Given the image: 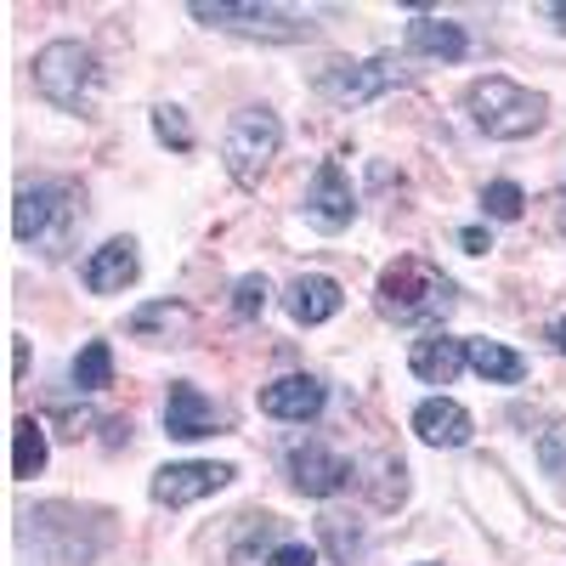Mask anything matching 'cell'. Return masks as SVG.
I'll use <instances>...</instances> for the list:
<instances>
[{
	"label": "cell",
	"instance_id": "obj_1",
	"mask_svg": "<svg viewBox=\"0 0 566 566\" xmlns=\"http://www.w3.org/2000/svg\"><path fill=\"white\" fill-rule=\"evenodd\" d=\"M464 108H470V119H476V130H488L493 142H522V136L544 130V119H549L544 91H527V85H515L504 74L470 80Z\"/></svg>",
	"mask_w": 566,
	"mask_h": 566
},
{
	"label": "cell",
	"instance_id": "obj_2",
	"mask_svg": "<svg viewBox=\"0 0 566 566\" xmlns=\"http://www.w3.org/2000/svg\"><path fill=\"white\" fill-rule=\"evenodd\" d=\"M374 301H380V317L391 323H442L453 312V283L419 255H397L386 272H380V290H374Z\"/></svg>",
	"mask_w": 566,
	"mask_h": 566
},
{
	"label": "cell",
	"instance_id": "obj_3",
	"mask_svg": "<svg viewBox=\"0 0 566 566\" xmlns=\"http://www.w3.org/2000/svg\"><path fill=\"white\" fill-rule=\"evenodd\" d=\"M74 221H80V205H74L69 181H34V187H23L18 205H12V232L23 244H40L45 255L69 250Z\"/></svg>",
	"mask_w": 566,
	"mask_h": 566
},
{
	"label": "cell",
	"instance_id": "obj_4",
	"mask_svg": "<svg viewBox=\"0 0 566 566\" xmlns=\"http://www.w3.org/2000/svg\"><path fill=\"white\" fill-rule=\"evenodd\" d=\"M34 91H40L45 103L80 114L91 103V91H97V57H91L80 40L40 45V57H34Z\"/></svg>",
	"mask_w": 566,
	"mask_h": 566
},
{
	"label": "cell",
	"instance_id": "obj_5",
	"mask_svg": "<svg viewBox=\"0 0 566 566\" xmlns=\"http://www.w3.org/2000/svg\"><path fill=\"white\" fill-rule=\"evenodd\" d=\"M277 142H283V125H277V114H266V108H244L239 119L227 125V142H221L227 176L239 181V187H261L266 165L277 159Z\"/></svg>",
	"mask_w": 566,
	"mask_h": 566
},
{
	"label": "cell",
	"instance_id": "obj_6",
	"mask_svg": "<svg viewBox=\"0 0 566 566\" xmlns=\"http://www.w3.org/2000/svg\"><path fill=\"white\" fill-rule=\"evenodd\" d=\"M193 18L210 29H232V34H261V40H301L312 34L306 12L290 7H239V0H193Z\"/></svg>",
	"mask_w": 566,
	"mask_h": 566
},
{
	"label": "cell",
	"instance_id": "obj_7",
	"mask_svg": "<svg viewBox=\"0 0 566 566\" xmlns=\"http://www.w3.org/2000/svg\"><path fill=\"white\" fill-rule=\"evenodd\" d=\"M227 482H232V464H210V459L165 464V470H154V504L181 510V504H199V499L221 493Z\"/></svg>",
	"mask_w": 566,
	"mask_h": 566
},
{
	"label": "cell",
	"instance_id": "obj_8",
	"mask_svg": "<svg viewBox=\"0 0 566 566\" xmlns=\"http://www.w3.org/2000/svg\"><path fill=\"white\" fill-rule=\"evenodd\" d=\"M391 85H408V63L402 57H368V63H357V69H335L323 80V91L335 103H374V97H386Z\"/></svg>",
	"mask_w": 566,
	"mask_h": 566
},
{
	"label": "cell",
	"instance_id": "obj_9",
	"mask_svg": "<svg viewBox=\"0 0 566 566\" xmlns=\"http://www.w3.org/2000/svg\"><path fill=\"white\" fill-rule=\"evenodd\" d=\"M306 216H312V227H323V232L352 227L357 199H352V176L340 170V159H323V165H317V176H312V187H306Z\"/></svg>",
	"mask_w": 566,
	"mask_h": 566
},
{
	"label": "cell",
	"instance_id": "obj_10",
	"mask_svg": "<svg viewBox=\"0 0 566 566\" xmlns=\"http://www.w3.org/2000/svg\"><path fill=\"white\" fill-rule=\"evenodd\" d=\"M165 431H170V437H181V442H199V437L227 431V413H221L199 386L176 380V386H170V397H165Z\"/></svg>",
	"mask_w": 566,
	"mask_h": 566
},
{
	"label": "cell",
	"instance_id": "obj_11",
	"mask_svg": "<svg viewBox=\"0 0 566 566\" xmlns=\"http://www.w3.org/2000/svg\"><path fill=\"white\" fill-rule=\"evenodd\" d=\"M255 402H261V413H272V419H295V424H306V419L323 413L328 391H323V380H312V374H283V380L261 386Z\"/></svg>",
	"mask_w": 566,
	"mask_h": 566
},
{
	"label": "cell",
	"instance_id": "obj_12",
	"mask_svg": "<svg viewBox=\"0 0 566 566\" xmlns=\"http://www.w3.org/2000/svg\"><path fill=\"white\" fill-rule=\"evenodd\" d=\"M290 476L306 499H328V493H340L352 482V464L340 453H328L323 442H306V448L290 453Z\"/></svg>",
	"mask_w": 566,
	"mask_h": 566
},
{
	"label": "cell",
	"instance_id": "obj_13",
	"mask_svg": "<svg viewBox=\"0 0 566 566\" xmlns=\"http://www.w3.org/2000/svg\"><path fill=\"white\" fill-rule=\"evenodd\" d=\"M413 431H419V442H431V448H464L476 424H470V413L453 397H424L413 408Z\"/></svg>",
	"mask_w": 566,
	"mask_h": 566
},
{
	"label": "cell",
	"instance_id": "obj_14",
	"mask_svg": "<svg viewBox=\"0 0 566 566\" xmlns=\"http://www.w3.org/2000/svg\"><path fill=\"white\" fill-rule=\"evenodd\" d=\"M283 306H290V317L295 323H328V317H335L340 306H346V290H340V283L335 277H328V272H306V277H295L290 283V295H283Z\"/></svg>",
	"mask_w": 566,
	"mask_h": 566
},
{
	"label": "cell",
	"instance_id": "obj_15",
	"mask_svg": "<svg viewBox=\"0 0 566 566\" xmlns=\"http://www.w3.org/2000/svg\"><path fill=\"white\" fill-rule=\"evenodd\" d=\"M136 272H142L136 244L130 239H108L97 255L85 261V290L91 295H119V290H130V283H136Z\"/></svg>",
	"mask_w": 566,
	"mask_h": 566
},
{
	"label": "cell",
	"instance_id": "obj_16",
	"mask_svg": "<svg viewBox=\"0 0 566 566\" xmlns=\"http://www.w3.org/2000/svg\"><path fill=\"white\" fill-rule=\"evenodd\" d=\"M408 363H413V374L424 386H453L470 357H464V340H453V335H424V340H413Z\"/></svg>",
	"mask_w": 566,
	"mask_h": 566
},
{
	"label": "cell",
	"instance_id": "obj_17",
	"mask_svg": "<svg viewBox=\"0 0 566 566\" xmlns=\"http://www.w3.org/2000/svg\"><path fill=\"white\" fill-rule=\"evenodd\" d=\"M464 29L459 23H448V18H413L408 23V52H419V57H442V63H459L464 57Z\"/></svg>",
	"mask_w": 566,
	"mask_h": 566
},
{
	"label": "cell",
	"instance_id": "obj_18",
	"mask_svg": "<svg viewBox=\"0 0 566 566\" xmlns=\"http://www.w3.org/2000/svg\"><path fill=\"white\" fill-rule=\"evenodd\" d=\"M464 357H470V368H476L488 386H515V380H527V357L510 352V346H499V340H464Z\"/></svg>",
	"mask_w": 566,
	"mask_h": 566
},
{
	"label": "cell",
	"instance_id": "obj_19",
	"mask_svg": "<svg viewBox=\"0 0 566 566\" xmlns=\"http://www.w3.org/2000/svg\"><path fill=\"white\" fill-rule=\"evenodd\" d=\"M45 459H52V448H45V424H40L34 413H23V419L12 424V476H18V482L40 476Z\"/></svg>",
	"mask_w": 566,
	"mask_h": 566
},
{
	"label": "cell",
	"instance_id": "obj_20",
	"mask_svg": "<svg viewBox=\"0 0 566 566\" xmlns=\"http://www.w3.org/2000/svg\"><path fill=\"white\" fill-rule=\"evenodd\" d=\"M130 335L136 340H154V335H187V306H170V301H154V306H142L130 317Z\"/></svg>",
	"mask_w": 566,
	"mask_h": 566
},
{
	"label": "cell",
	"instance_id": "obj_21",
	"mask_svg": "<svg viewBox=\"0 0 566 566\" xmlns=\"http://www.w3.org/2000/svg\"><path fill=\"white\" fill-rule=\"evenodd\" d=\"M74 386H80V391L114 386V352H108V340H91V346L74 357Z\"/></svg>",
	"mask_w": 566,
	"mask_h": 566
},
{
	"label": "cell",
	"instance_id": "obj_22",
	"mask_svg": "<svg viewBox=\"0 0 566 566\" xmlns=\"http://www.w3.org/2000/svg\"><path fill=\"white\" fill-rule=\"evenodd\" d=\"M482 210L493 216V221H515L527 210V193L515 181H488V193H482Z\"/></svg>",
	"mask_w": 566,
	"mask_h": 566
},
{
	"label": "cell",
	"instance_id": "obj_23",
	"mask_svg": "<svg viewBox=\"0 0 566 566\" xmlns=\"http://www.w3.org/2000/svg\"><path fill=\"white\" fill-rule=\"evenodd\" d=\"M154 136L165 142V148H176V154H187V148H193V125H187V114L181 108H154Z\"/></svg>",
	"mask_w": 566,
	"mask_h": 566
},
{
	"label": "cell",
	"instance_id": "obj_24",
	"mask_svg": "<svg viewBox=\"0 0 566 566\" xmlns=\"http://www.w3.org/2000/svg\"><path fill=\"white\" fill-rule=\"evenodd\" d=\"M266 295H272V283L261 272H250V277H239V290H232V312H239L244 323H255L266 312Z\"/></svg>",
	"mask_w": 566,
	"mask_h": 566
},
{
	"label": "cell",
	"instance_id": "obj_25",
	"mask_svg": "<svg viewBox=\"0 0 566 566\" xmlns=\"http://www.w3.org/2000/svg\"><path fill=\"white\" fill-rule=\"evenodd\" d=\"M538 464H544V476L566 482V419L544 431V442H538Z\"/></svg>",
	"mask_w": 566,
	"mask_h": 566
},
{
	"label": "cell",
	"instance_id": "obj_26",
	"mask_svg": "<svg viewBox=\"0 0 566 566\" xmlns=\"http://www.w3.org/2000/svg\"><path fill=\"white\" fill-rule=\"evenodd\" d=\"M323 538L335 544V555H340V560H352V555H357V527L346 533V515H323Z\"/></svg>",
	"mask_w": 566,
	"mask_h": 566
},
{
	"label": "cell",
	"instance_id": "obj_27",
	"mask_svg": "<svg viewBox=\"0 0 566 566\" xmlns=\"http://www.w3.org/2000/svg\"><path fill=\"white\" fill-rule=\"evenodd\" d=\"M272 566H317V544H277Z\"/></svg>",
	"mask_w": 566,
	"mask_h": 566
},
{
	"label": "cell",
	"instance_id": "obj_28",
	"mask_svg": "<svg viewBox=\"0 0 566 566\" xmlns=\"http://www.w3.org/2000/svg\"><path fill=\"white\" fill-rule=\"evenodd\" d=\"M459 244H464L470 255H488V250H493V239H488L482 227H464V232H459Z\"/></svg>",
	"mask_w": 566,
	"mask_h": 566
},
{
	"label": "cell",
	"instance_id": "obj_29",
	"mask_svg": "<svg viewBox=\"0 0 566 566\" xmlns=\"http://www.w3.org/2000/svg\"><path fill=\"white\" fill-rule=\"evenodd\" d=\"M549 340H555V352H560V357H566V317H560V323H555V335H549Z\"/></svg>",
	"mask_w": 566,
	"mask_h": 566
},
{
	"label": "cell",
	"instance_id": "obj_30",
	"mask_svg": "<svg viewBox=\"0 0 566 566\" xmlns=\"http://www.w3.org/2000/svg\"><path fill=\"white\" fill-rule=\"evenodd\" d=\"M555 18H560V29H566V7H555Z\"/></svg>",
	"mask_w": 566,
	"mask_h": 566
},
{
	"label": "cell",
	"instance_id": "obj_31",
	"mask_svg": "<svg viewBox=\"0 0 566 566\" xmlns=\"http://www.w3.org/2000/svg\"><path fill=\"white\" fill-rule=\"evenodd\" d=\"M424 566H431V560H424Z\"/></svg>",
	"mask_w": 566,
	"mask_h": 566
}]
</instances>
